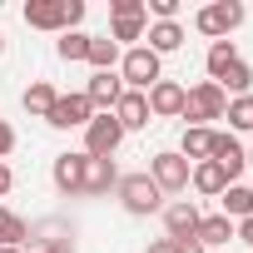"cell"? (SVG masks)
<instances>
[{"label":"cell","mask_w":253,"mask_h":253,"mask_svg":"<svg viewBox=\"0 0 253 253\" xmlns=\"http://www.w3.org/2000/svg\"><path fill=\"white\" fill-rule=\"evenodd\" d=\"M50 179H55V189H60L65 199H75V194L84 189V154H55Z\"/></svg>","instance_id":"obj_15"},{"label":"cell","mask_w":253,"mask_h":253,"mask_svg":"<svg viewBox=\"0 0 253 253\" xmlns=\"http://www.w3.org/2000/svg\"><path fill=\"white\" fill-rule=\"evenodd\" d=\"M213 84H218L223 94L233 89V99H238V94H248V89H253V65H248V60H233V65H228V70H223Z\"/></svg>","instance_id":"obj_25"},{"label":"cell","mask_w":253,"mask_h":253,"mask_svg":"<svg viewBox=\"0 0 253 253\" xmlns=\"http://www.w3.org/2000/svg\"><path fill=\"white\" fill-rule=\"evenodd\" d=\"M25 25L30 30H50V35H65L70 25L84 20V0H25Z\"/></svg>","instance_id":"obj_1"},{"label":"cell","mask_w":253,"mask_h":253,"mask_svg":"<svg viewBox=\"0 0 253 253\" xmlns=\"http://www.w3.org/2000/svg\"><path fill=\"white\" fill-rule=\"evenodd\" d=\"M15 144H20V139H15V124H10V119H0V164H5V154H10Z\"/></svg>","instance_id":"obj_30"},{"label":"cell","mask_w":253,"mask_h":253,"mask_svg":"<svg viewBox=\"0 0 253 253\" xmlns=\"http://www.w3.org/2000/svg\"><path fill=\"white\" fill-rule=\"evenodd\" d=\"M144 253H174V243H169V238H154V243H149Z\"/></svg>","instance_id":"obj_35"},{"label":"cell","mask_w":253,"mask_h":253,"mask_svg":"<svg viewBox=\"0 0 253 253\" xmlns=\"http://www.w3.org/2000/svg\"><path fill=\"white\" fill-rule=\"evenodd\" d=\"M218 204H223V218H228V223L253 218V189H248V184H228V189L218 194Z\"/></svg>","instance_id":"obj_20"},{"label":"cell","mask_w":253,"mask_h":253,"mask_svg":"<svg viewBox=\"0 0 253 253\" xmlns=\"http://www.w3.org/2000/svg\"><path fill=\"white\" fill-rule=\"evenodd\" d=\"M189 189H194V194H204V199H218V194L228 189V174H223L213 159H204V164H194V169H189Z\"/></svg>","instance_id":"obj_17"},{"label":"cell","mask_w":253,"mask_h":253,"mask_svg":"<svg viewBox=\"0 0 253 253\" xmlns=\"http://www.w3.org/2000/svg\"><path fill=\"white\" fill-rule=\"evenodd\" d=\"M55 55H60V60H84V55H89V35H84V30H65V35L55 40Z\"/></svg>","instance_id":"obj_28"},{"label":"cell","mask_w":253,"mask_h":253,"mask_svg":"<svg viewBox=\"0 0 253 253\" xmlns=\"http://www.w3.org/2000/svg\"><path fill=\"white\" fill-rule=\"evenodd\" d=\"M119 94H124L119 70H99V75H89V84H84V99L94 104V114H109V109L119 104Z\"/></svg>","instance_id":"obj_13"},{"label":"cell","mask_w":253,"mask_h":253,"mask_svg":"<svg viewBox=\"0 0 253 253\" xmlns=\"http://www.w3.org/2000/svg\"><path fill=\"white\" fill-rule=\"evenodd\" d=\"M25 243H30V223L0 204V248H25Z\"/></svg>","instance_id":"obj_23"},{"label":"cell","mask_w":253,"mask_h":253,"mask_svg":"<svg viewBox=\"0 0 253 253\" xmlns=\"http://www.w3.org/2000/svg\"><path fill=\"white\" fill-rule=\"evenodd\" d=\"M159 80H164V60H159L149 45H134V50L119 55V84H124V89L149 94V84H159Z\"/></svg>","instance_id":"obj_2"},{"label":"cell","mask_w":253,"mask_h":253,"mask_svg":"<svg viewBox=\"0 0 253 253\" xmlns=\"http://www.w3.org/2000/svg\"><path fill=\"white\" fill-rule=\"evenodd\" d=\"M209 159L228 174V184H238V174L248 169V149L238 144V134H213V149H209Z\"/></svg>","instance_id":"obj_11"},{"label":"cell","mask_w":253,"mask_h":253,"mask_svg":"<svg viewBox=\"0 0 253 253\" xmlns=\"http://www.w3.org/2000/svg\"><path fill=\"white\" fill-rule=\"evenodd\" d=\"M248 169H253V149H248Z\"/></svg>","instance_id":"obj_38"},{"label":"cell","mask_w":253,"mask_h":253,"mask_svg":"<svg viewBox=\"0 0 253 253\" xmlns=\"http://www.w3.org/2000/svg\"><path fill=\"white\" fill-rule=\"evenodd\" d=\"M223 119H228V134H233V129H253V94H238V99H228Z\"/></svg>","instance_id":"obj_27"},{"label":"cell","mask_w":253,"mask_h":253,"mask_svg":"<svg viewBox=\"0 0 253 253\" xmlns=\"http://www.w3.org/2000/svg\"><path fill=\"white\" fill-rule=\"evenodd\" d=\"M209 149H213V129H204V124H189L184 139H179V154H184L189 164H204Z\"/></svg>","instance_id":"obj_22"},{"label":"cell","mask_w":253,"mask_h":253,"mask_svg":"<svg viewBox=\"0 0 253 253\" xmlns=\"http://www.w3.org/2000/svg\"><path fill=\"white\" fill-rule=\"evenodd\" d=\"M149 30V15H144V0H109V40L119 50H134Z\"/></svg>","instance_id":"obj_3"},{"label":"cell","mask_w":253,"mask_h":253,"mask_svg":"<svg viewBox=\"0 0 253 253\" xmlns=\"http://www.w3.org/2000/svg\"><path fill=\"white\" fill-rule=\"evenodd\" d=\"M89 119H94V104L84 99V89H80V94H60V99H55V109L45 114L50 129H84Z\"/></svg>","instance_id":"obj_9"},{"label":"cell","mask_w":253,"mask_h":253,"mask_svg":"<svg viewBox=\"0 0 253 253\" xmlns=\"http://www.w3.org/2000/svg\"><path fill=\"white\" fill-rule=\"evenodd\" d=\"M119 184V169H114V159H89L84 154V199H99V194H109Z\"/></svg>","instance_id":"obj_16"},{"label":"cell","mask_w":253,"mask_h":253,"mask_svg":"<svg viewBox=\"0 0 253 253\" xmlns=\"http://www.w3.org/2000/svg\"><path fill=\"white\" fill-rule=\"evenodd\" d=\"M0 253H25V248H0Z\"/></svg>","instance_id":"obj_36"},{"label":"cell","mask_w":253,"mask_h":253,"mask_svg":"<svg viewBox=\"0 0 253 253\" xmlns=\"http://www.w3.org/2000/svg\"><path fill=\"white\" fill-rule=\"evenodd\" d=\"M144 15H154V25L159 20H179V0H144Z\"/></svg>","instance_id":"obj_29"},{"label":"cell","mask_w":253,"mask_h":253,"mask_svg":"<svg viewBox=\"0 0 253 253\" xmlns=\"http://www.w3.org/2000/svg\"><path fill=\"white\" fill-rule=\"evenodd\" d=\"M194 238L204 243V253H209V248H223V243L233 238V223H228L223 213H204V218H199V228H194Z\"/></svg>","instance_id":"obj_21"},{"label":"cell","mask_w":253,"mask_h":253,"mask_svg":"<svg viewBox=\"0 0 253 253\" xmlns=\"http://www.w3.org/2000/svg\"><path fill=\"white\" fill-rule=\"evenodd\" d=\"M55 99H60V89H55L50 80H30V84H25V94H20L25 114H35V119H45V114L55 109Z\"/></svg>","instance_id":"obj_19"},{"label":"cell","mask_w":253,"mask_h":253,"mask_svg":"<svg viewBox=\"0 0 253 253\" xmlns=\"http://www.w3.org/2000/svg\"><path fill=\"white\" fill-rule=\"evenodd\" d=\"M184 94H189V89H184L179 80H159V84H149L144 99H149V114H154V119H179V114H184Z\"/></svg>","instance_id":"obj_10"},{"label":"cell","mask_w":253,"mask_h":253,"mask_svg":"<svg viewBox=\"0 0 253 253\" xmlns=\"http://www.w3.org/2000/svg\"><path fill=\"white\" fill-rule=\"evenodd\" d=\"M119 144H124V124H119L114 114H94V119L84 124V149H80V154H89V159H114Z\"/></svg>","instance_id":"obj_8"},{"label":"cell","mask_w":253,"mask_h":253,"mask_svg":"<svg viewBox=\"0 0 253 253\" xmlns=\"http://www.w3.org/2000/svg\"><path fill=\"white\" fill-rule=\"evenodd\" d=\"M10 184H15V174H10V164H0V199L10 194Z\"/></svg>","instance_id":"obj_34"},{"label":"cell","mask_w":253,"mask_h":253,"mask_svg":"<svg viewBox=\"0 0 253 253\" xmlns=\"http://www.w3.org/2000/svg\"><path fill=\"white\" fill-rule=\"evenodd\" d=\"M159 213H164V238H194V228H199V218H204L194 199H174V204H164Z\"/></svg>","instance_id":"obj_12"},{"label":"cell","mask_w":253,"mask_h":253,"mask_svg":"<svg viewBox=\"0 0 253 253\" xmlns=\"http://www.w3.org/2000/svg\"><path fill=\"white\" fill-rule=\"evenodd\" d=\"M223 109H228V94H223L213 80H199V84L184 94V119H189V124H204V129H209V119H223Z\"/></svg>","instance_id":"obj_6"},{"label":"cell","mask_w":253,"mask_h":253,"mask_svg":"<svg viewBox=\"0 0 253 253\" xmlns=\"http://www.w3.org/2000/svg\"><path fill=\"white\" fill-rule=\"evenodd\" d=\"M114 194H119L124 213H134V218H149V213L164 209V194H159V184H154L149 174H119Z\"/></svg>","instance_id":"obj_4"},{"label":"cell","mask_w":253,"mask_h":253,"mask_svg":"<svg viewBox=\"0 0 253 253\" xmlns=\"http://www.w3.org/2000/svg\"><path fill=\"white\" fill-rule=\"evenodd\" d=\"M144 35H149L144 45H149V50H154L159 60H164V55H174V50L184 45V25H179V20H159V25H149Z\"/></svg>","instance_id":"obj_18"},{"label":"cell","mask_w":253,"mask_h":253,"mask_svg":"<svg viewBox=\"0 0 253 253\" xmlns=\"http://www.w3.org/2000/svg\"><path fill=\"white\" fill-rule=\"evenodd\" d=\"M243 5H238V0H213V5H204L199 15H194V30L199 35H209V40H228L238 25H243Z\"/></svg>","instance_id":"obj_5"},{"label":"cell","mask_w":253,"mask_h":253,"mask_svg":"<svg viewBox=\"0 0 253 253\" xmlns=\"http://www.w3.org/2000/svg\"><path fill=\"white\" fill-rule=\"evenodd\" d=\"M233 238H238L243 248H253V218H243V223H233Z\"/></svg>","instance_id":"obj_31"},{"label":"cell","mask_w":253,"mask_h":253,"mask_svg":"<svg viewBox=\"0 0 253 253\" xmlns=\"http://www.w3.org/2000/svg\"><path fill=\"white\" fill-rule=\"evenodd\" d=\"M233 60H243V55H238V45H233V40H213V45H209V55H204V70H209V80H218V75H223Z\"/></svg>","instance_id":"obj_26"},{"label":"cell","mask_w":253,"mask_h":253,"mask_svg":"<svg viewBox=\"0 0 253 253\" xmlns=\"http://www.w3.org/2000/svg\"><path fill=\"white\" fill-rule=\"evenodd\" d=\"M109 114L124 124V134H129V129H149V119H154V114H149V99H144L139 89H124V94H119V104H114Z\"/></svg>","instance_id":"obj_14"},{"label":"cell","mask_w":253,"mask_h":253,"mask_svg":"<svg viewBox=\"0 0 253 253\" xmlns=\"http://www.w3.org/2000/svg\"><path fill=\"white\" fill-rule=\"evenodd\" d=\"M189 169H194V164H189L179 149H159L144 174L159 184V194H184V189H189Z\"/></svg>","instance_id":"obj_7"},{"label":"cell","mask_w":253,"mask_h":253,"mask_svg":"<svg viewBox=\"0 0 253 253\" xmlns=\"http://www.w3.org/2000/svg\"><path fill=\"white\" fill-rule=\"evenodd\" d=\"M0 55H5V35H0Z\"/></svg>","instance_id":"obj_37"},{"label":"cell","mask_w":253,"mask_h":253,"mask_svg":"<svg viewBox=\"0 0 253 253\" xmlns=\"http://www.w3.org/2000/svg\"><path fill=\"white\" fill-rule=\"evenodd\" d=\"M40 253H75V243L60 233V238H45V248H40Z\"/></svg>","instance_id":"obj_32"},{"label":"cell","mask_w":253,"mask_h":253,"mask_svg":"<svg viewBox=\"0 0 253 253\" xmlns=\"http://www.w3.org/2000/svg\"><path fill=\"white\" fill-rule=\"evenodd\" d=\"M119 55H124V50H119L109 35H89V55H84V60L94 65V75H99V70H119Z\"/></svg>","instance_id":"obj_24"},{"label":"cell","mask_w":253,"mask_h":253,"mask_svg":"<svg viewBox=\"0 0 253 253\" xmlns=\"http://www.w3.org/2000/svg\"><path fill=\"white\" fill-rule=\"evenodd\" d=\"M169 243H174V253H204L199 238H169Z\"/></svg>","instance_id":"obj_33"}]
</instances>
